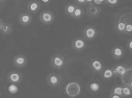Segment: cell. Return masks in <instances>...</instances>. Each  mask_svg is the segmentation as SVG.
<instances>
[{
    "instance_id": "1",
    "label": "cell",
    "mask_w": 132,
    "mask_h": 98,
    "mask_svg": "<svg viewBox=\"0 0 132 98\" xmlns=\"http://www.w3.org/2000/svg\"><path fill=\"white\" fill-rule=\"evenodd\" d=\"M81 88L79 84L76 82H71L68 84L65 88L67 95L70 97H75L80 94Z\"/></svg>"
},
{
    "instance_id": "2",
    "label": "cell",
    "mask_w": 132,
    "mask_h": 98,
    "mask_svg": "<svg viewBox=\"0 0 132 98\" xmlns=\"http://www.w3.org/2000/svg\"><path fill=\"white\" fill-rule=\"evenodd\" d=\"M65 58L60 54L54 55L51 59V65L54 68L62 69L66 65Z\"/></svg>"
},
{
    "instance_id": "3",
    "label": "cell",
    "mask_w": 132,
    "mask_h": 98,
    "mask_svg": "<svg viewBox=\"0 0 132 98\" xmlns=\"http://www.w3.org/2000/svg\"><path fill=\"white\" fill-rule=\"evenodd\" d=\"M98 35V30L94 26H86L83 30V36L85 40H93Z\"/></svg>"
},
{
    "instance_id": "4",
    "label": "cell",
    "mask_w": 132,
    "mask_h": 98,
    "mask_svg": "<svg viewBox=\"0 0 132 98\" xmlns=\"http://www.w3.org/2000/svg\"><path fill=\"white\" fill-rule=\"evenodd\" d=\"M40 20L43 24L50 25L54 21L55 15L51 11H43L40 13Z\"/></svg>"
},
{
    "instance_id": "5",
    "label": "cell",
    "mask_w": 132,
    "mask_h": 98,
    "mask_svg": "<svg viewBox=\"0 0 132 98\" xmlns=\"http://www.w3.org/2000/svg\"><path fill=\"white\" fill-rule=\"evenodd\" d=\"M62 81L61 76L56 73H50L47 77L48 84L53 87H58L62 83Z\"/></svg>"
},
{
    "instance_id": "6",
    "label": "cell",
    "mask_w": 132,
    "mask_h": 98,
    "mask_svg": "<svg viewBox=\"0 0 132 98\" xmlns=\"http://www.w3.org/2000/svg\"><path fill=\"white\" fill-rule=\"evenodd\" d=\"M90 66L92 71L95 73H101L104 69L103 62L99 58L92 59L90 62Z\"/></svg>"
},
{
    "instance_id": "7",
    "label": "cell",
    "mask_w": 132,
    "mask_h": 98,
    "mask_svg": "<svg viewBox=\"0 0 132 98\" xmlns=\"http://www.w3.org/2000/svg\"><path fill=\"white\" fill-rule=\"evenodd\" d=\"M72 46L75 51H80L85 49L86 47V42L84 38L78 37L74 40Z\"/></svg>"
},
{
    "instance_id": "8",
    "label": "cell",
    "mask_w": 132,
    "mask_h": 98,
    "mask_svg": "<svg viewBox=\"0 0 132 98\" xmlns=\"http://www.w3.org/2000/svg\"><path fill=\"white\" fill-rule=\"evenodd\" d=\"M22 76L21 74L16 71H12L8 73L7 78L10 83L14 84H19L22 80Z\"/></svg>"
},
{
    "instance_id": "9",
    "label": "cell",
    "mask_w": 132,
    "mask_h": 98,
    "mask_svg": "<svg viewBox=\"0 0 132 98\" xmlns=\"http://www.w3.org/2000/svg\"><path fill=\"white\" fill-rule=\"evenodd\" d=\"M115 76H123L128 71L129 68L124 64H119L112 68Z\"/></svg>"
},
{
    "instance_id": "10",
    "label": "cell",
    "mask_w": 132,
    "mask_h": 98,
    "mask_svg": "<svg viewBox=\"0 0 132 98\" xmlns=\"http://www.w3.org/2000/svg\"><path fill=\"white\" fill-rule=\"evenodd\" d=\"M13 63L17 67L22 68L27 64L28 59L24 55H16L13 58Z\"/></svg>"
},
{
    "instance_id": "11",
    "label": "cell",
    "mask_w": 132,
    "mask_h": 98,
    "mask_svg": "<svg viewBox=\"0 0 132 98\" xmlns=\"http://www.w3.org/2000/svg\"><path fill=\"white\" fill-rule=\"evenodd\" d=\"M127 20L125 18L120 17L118 18L114 23L115 30L121 34H125V28Z\"/></svg>"
},
{
    "instance_id": "12",
    "label": "cell",
    "mask_w": 132,
    "mask_h": 98,
    "mask_svg": "<svg viewBox=\"0 0 132 98\" xmlns=\"http://www.w3.org/2000/svg\"><path fill=\"white\" fill-rule=\"evenodd\" d=\"M101 8L93 4H89L87 7V15L93 18L97 17L101 14Z\"/></svg>"
},
{
    "instance_id": "13",
    "label": "cell",
    "mask_w": 132,
    "mask_h": 98,
    "mask_svg": "<svg viewBox=\"0 0 132 98\" xmlns=\"http://www.w3.org/2000/svg\"><path fill=\"white\" fill-rule=\"evenodd\" d=\"M19 22L24 26H28L32 22V16L29 13H22L19 16Z\"/></svg>"
},
{
    "instance_id": "14",
    "label": "cell",
    "mask_w": 132,
    "mask_h": 98,
    "mask_svg": "<svg viewBox=\"0 0 132 98\" xmlns=\"http://www.w3.org/2000/svg\"><path fill=\"white\" fill-rule=\"evenodd\" d=\"M40 7V4L39 2L35 0L31 1L28 4L27 9L30 14H36L39 11Z\"/></svg>"
},
{
    "instance_id": "15",
    "label": "cell",
    "mask_w": 132,
    "mask_h": 98,
    "mask_svg": "<svg viewBox=\"0 0 132 98\" xmlns=\"http://www.w3.org/2000/svg\"><path fill=\"white\" fill-rule=\"evenodd\" d=\"M112 55L116 60L120 59L123 57L125 55V51L123 48L119 46H114L111 51Z\"/></svg>"
},
{
    "instance_id": "16",
    "label": "cell",
    "mask_w": 132,
    "mask_h": 98,
    "mask_svg": "<svg viewBox=\"0 0 132 98\" xmlns=\"http://www.w3.org/2000/svg\"><path fill=\"white\" fill-rule=\"evenodd\" d=\"M102 78L104 80H110L112 79L115 76L112 68L104 69L101 73Z\"/></svg>"
},
{
    "instance_id": "17",
    "label": "cell",
    "mask_w": 132,
    "mask_h": 98,
    "mask_svg": "<svg viewBox=\"0 0 132 98\" xmlns=\"http://www.w3.org/2000/svg\"><path fill=\"white\" fill-rule=\"evenodd\" d=\"M13 31V26L8 22H4L0 29V32L4 35H8L11 34Z\"/></svg>"
},
{
    "instance_id": "18",
    "label": "cell",
    "mask_w": 132,
    "mask_h": 98,
    "mask_svg": "<svg viewBox=\"0 0 132 98\" xmlns=\"http://www.w3.org/2000/svg\"><path fill=\"white\" fill-rule=\"evenodd\" d=\"M122 92L123 97H130L132 96V87L127 86H122Z\"/></svg>"
},
{
    "instance_id": "19",
    "label": "cell",
    "mask_w": 132,
    "mask_h": 98,
    "mask_svg": "<svg viewBox=\"0 0 132 98\" xmlns=\"http://www.w3.org/2000/svg\"><path fill=\"white\" fill-rule=\"evenodd\" d=\"M77 6H76L75 4H68V5H66V7L65 8V14L67 15L71 16L73 13L74 11L76 8L77 7Z\"/></svg>"
},
{
    "instance_id": "20",
    "label": "cell",
    "mask_w": 132,
    "mask_h": 98,
    "mask_svg": "<svg viewBox=\"0 0 132 98\" xmlns=\"http://www.w3.org/2000/svg\"><path fill=\"white\" fill-rule=\"evenodd\" d=\"M101 88V86L97 82H92L89 85V90L92 92L96 93L98 92Z\"/></svg>"
},
{
    "instance_id": "21",
    "label": "cell",
    "mask_w": 132,
    "mask_h": 98,
    "mask_svg": "<svg viewBox=\"0 0 132 98\" xmlns=\"http://www.w3.org/2000/svg\"><path fill=\"white\" fill-rule=\"evenodd\" d=\"M84 15V10L82 8L77 6L75 10L74 11L71 17L75 19H79L82 17Z\"/></svg>"
},
{
    "instance_id": "22",
    "label": "cell",
    "mask_w": 132,
    "mask_h": 98,
    "mask_svg": "<svg viewBox=\"0 0 132 98\" xmlns=\"http://www.w3.org/2000/svg\"><path fill=\"white\" fill-rule=\"evenodd\" d=\"M132 24L131 21H127L125 28V35H132Z\"/></svg>"
},
{
    "instance_id": "23",
    "label": "cell",
    "mask_w": 132,
    "mask_h": 98,
    "mask_svg": "<svg viewBox=\"0 0 132 98\" xmlns=\"http://www.w3.org/2000/svg\"><path fill=\"white\" fill-rule=\"evenodd\" d=\"M111 93L120 95L122 98H123L122 96V86H115L111 91Z\"/></svg>"
},
{
    "instance_id": "24",
    "label": "cell",
    "mask_w": 132,
    "mask_h": 98,
    "mask_svg": "<svg viewBox=\"0 0 132 98\" xmlns=\"http://www.w3.org/2000/svg\"><path fill=\"white\" fill-rule=\"evenodd\" d=\"M119 2V0H106L105 3L111 6L116 5Z\"/></svg>"
},
{
    "instance_id": "25",
    "label": "cell",
    "mask_w": 132,
    "mask_h": 98,
    "mask_svg": "<svg viewBox=\"0 0 132 98\" xmlns=\"http://www.w3.org/2000/svg\"><path fill=\"white\" fill-rule=\"evenodd\" d=\"M126 46L127 48H128L129 51H130L131 52H132V39H130L127 42L126 44Z\"/></svg>"
},
{
    "instance_id": "26",
    "label": "cell",
    "mask_w": 132,
    "mask_h": 98,
    "mask_svg": "<svg viewBox=\"0 0 132 98\" xmlns=\"http://www.w3.org/2000/svg\"><path fill=\"white\" fill-rule=\"evenodd\" d=\"M106 0H93L94 3L96 5H100L105 2Z\"/></svg>"
},
{
    "instance_id": "27",
    "label": "cell",
    "mask_w": 132,
    "mask_h": 98,
    "mask_svg": "<svg viewBox=\"0 0 132 98\" xmlns=\"http://www.w3.org/2000/svg\"><path fill=\"white\" fill-rule=\"evenodd\" d=\"M110 98H122L121 96H120V95H118L115 94H113V93H111L110 94Z\"/></svg>"
},
{
    "instance_id": "28",
    "label": "cell",
    "mask_w": 132,
    "mask_h": 98,
    "mask_svg": "<svg viewBox=\"0 0 132 98\" xmlns=\"http://www.w3.org/2000/svg\"><path fill=\"white\" fill-rule=\"evenodd\" d=\"M77 4H86V0H75Z\"/></svg>"
},
{
    "instance_id": "29",
    "label": "cell",
    "mask_w": 132,
    "mask_h": 98,
    "mask_svg": "<svg viewBox=\"0 0 132 98\" xmlns=\"http://www.w3.org/2000/svg\"><path fill=\"white\" fill-rule=\"evenodd\" d=\"M40 1L44 4H48L51 2V0H40Z\"/></svg>"
},
{
    "instance_id": "30",
    "label": "cell",
    "mask_w": 132,
    "mask_h": 98,
    "mask_svg": "<svg viewBox=\"0 0 132 98\" xmlns=\"http://www.w3.org/2000/svg\"><path fill=\"white\" fill-rule=\"evenodd\" d=\"M4 22H5L4 21V20L3 19L0 18V29H1L2 25H3Z\"/></svg>"
},
{
    "instance_id": "31",
    "label": "cell",
    "mask_w": 132,
    "mask_h": 98,
    "mask_svg": "<svg viewBox=\"0 0 132 98\" xmlns=\"http://www.w3.org/2000/svg\"><path fill=\"white\" fill-rule=\"evenodd\" d=\"M93 0H86V3L89 4H92Z\"/></svg>"
},
{
    "instance_id": "32",
    "label": "cell",
    "mask_w": 132,
    "mask_h": 98,
    "mask_svg": "<svg viewBox=\"0 0 132 98\" xmlns=\"http://www.w3.org/2000/svg\"><path fill=\"white\" fill-rule=\"evenodd\" d=\"M6 0H0V4H4V3L5 2Z\"/></svg>"
},
{
    "instance_id": "33",
    "label": "cell",
    "mask_w": 132,
    "mask_h": 98,
    "mask_svg": "<svg viewBox=\"0 0 132 98\" xmlns=\"http://www.w3.org/2000/svg\"><path fill=\"white\" fill-rule=\"evenodd\" d=\"M1 91H0V96H1Z\"/></svg>"
}]
</instances>
